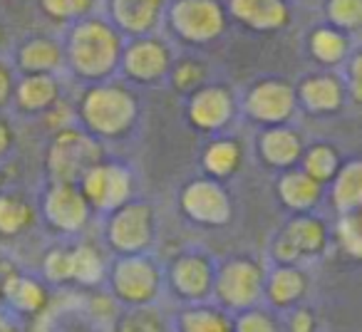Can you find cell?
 Here are the masks:
<instances>
[{"label":"cell","instance_id":"ba28073f","mask_svg":"<svg viewBox=\"0 0 362 332\" xmlns=\"http://www.w3.org/2000/svg\"><path fill=\"white\" fill-rule=\"evenodd\" d=\"M308 97H310V102H315L317 107H330V105H335V100H337V90H335V85L332 82H327V80H317V82H310L308 85Z\"/></svg>","mask_w":362,"mask_h":332},{"label":"cell","instance_id":"7c38bea8","mask_svg":"<svg viewBox=\"0 0 362 332\" xmlns=\"http://www.w3.org/2000/svg\"><path fill=\"white\" fill-rule=\"evenodd\" d=\"M332 169V154L327 149H315L310 156V172H315V177H327V172Z\"/></svg>","mask_w":362,"mask_h":332},{"label":"cell","instance_id":"8992f818","mask_svg":"<svg viewBox=\"0 0 362 332\" xmlns=\"http://www.w3.org/2000/svg\"><path fill=\"white\" fill-rule=\"evenodd\" d=\"M28 221V208L16 201H0V226L16 231Z\"/></svg>","mask_w":362,"mask_h":332},{"label":"cell","instance_id":"6da1fadb","mask_svg":"<svg viewBox=\"0 0 362 332\" xmlns=\"http://www.w3.org/2000/svg\"><path fill=\"white\" fill-rule=\"evenodd\" d=\"M77 57L82 67H102L112 57V37L102 28H87L77 40Z\"/></svg>","mask_w":362,"mask_h":332},{"label":"cell","instance_id":"8fae6325","mask_svg":"<svg viewBox=\"0 0 362 332\" xmlns=\"http://www.w3.org/2000/svg\"><path fill=\"white\" fill-rule=\"evenodd\" d=\"M233 161H236V149L228 144L216 146V149L211 151V156H209V164H211L216 172H228Z\"/></svg>","mask_w":362,"mask_h":332},{"label":"cell","instance_id":"9c48e42d","mask_svg":"<svg viewBox=\"0 0 362 332\" xmlns=\"http://www.w3.org/2000/svg\"><path fill=\"white\" fill-rule=\"evenodd\" d=\"M50 95H52V87L45 80H30L23 87V102H28V105H40Z\"/></svg>","mask_w":362,"mask_h":332},{"label":"cell","instance_id":"52a82bcc","mask_svg":"<svg viewBox=\"0 0 362 332\" xmlns=\"http://www.w3.org/2000/svg\"><path fill=\"white\" fill-rule=\"evenodd\" d=\"M236 8L246 18H253L258 23H261V13H263V23H268L266 16L276 13V3L273 0H236Z\"/></svg>","mask_w":362,"mask_h":332},{"label":"cell","instance_id":"2e32d148","mask_svg":"<svg viewBox=\"0 0 362 332\" xmlns=\"http://www.w3.org/2000/svg\"><path fill=\"white\" fill-rule=\"evenodd\" d=\"M6 87H8V80H6V75L0 72V97H3V92H6Z\"/></svg>","mask_w":362,"mask_h":332},{"label":"cell","instance_id":"9a60e30c","mask_svg":"<svg viewBox=\"0 0 362 332\" xmlns=\"http://www.w3.org/2000/svg\"><path fill=\"white\" fill-rule=\"evenodd\" d=\"M129 327H134L136 332H141V320L136 317V320H129ZM144 327H146V322H144Z\"/></svg>","mask_w":362,"mask_h":332},{"label":"cell","instance_id":"277c9868","mask_svg":"<svg viewBox=\"0 0 362 332\" xmlns=\"http://www.w3.org/2000/svg\"><path fill=\"white\" fill-rule=\"evenodd\" d=\"M161 52L156 50L154 45H144L139 47V50H134V55H132V67H134V72H139V75H146L151 77L154 72L161 70Z\"/></svg>","mask_w":362,"mask_h":332},{"label":"cell","instance_id":"7a4b0ae2","mask_svg":"<svg viewBox=\"0 0 362 332\" xmlns=\"http://www.w3.org/2000/svg\"><path fill=\"white\" fill-rule=\"evenodd\" d=\"M87 191L97 203H112L127 191V179L119 172H112V169L95 172L87 179Z\"/></svg>","mask_w":362,"mask_h":332},{"label":"cell","instance_id":"30bf717a","mask_svg":"<svg viewBox=\"0 0 362 332\" xmlns=\"http://www.w3.org/2000/svg\"><path fill=\"white\" fill-rule=\"evenodd\" d=\"M315 50L320 52V57H325V60H335L342 52V40L332 35V32H320L315 40Z\"/></svg>","mask_w":362,"mask_h":332},{"label":"cell","instance_id":"5bb4252c","mask_svg":"<svg viewBox=\"0 0 362 332\" xmlns=\"http://www.w3.org/2000/svg\"><path fill=\"white\" fill-rule=\"evenodd\" d=\"M335 13L340 16V20L355 23L357 20V13H360V3H357V0H337V3H335Z\"/></svg>","mask_w":362,"mask_h":332},{"label":"cell","instance_id":"4fadbf2b","mask_svg":"<svg viewBox=\"0 0 362 332\" xmlns=\"http://www.w3.org/2000/svg\"><path fill=\"white\" fill-rule=\"evenodd\" d=\"M192 332H226V322L214 315H204V320L192 322Z\"/></svg>","mask_w":362,"mask_h":332},{"label":"cell","instance_id":"e0dca14e","mask_svg":"<svg viewBox=\"0 0 362 332\" xmlns=\"http://www.w3.org/2000/svg\"><path fill=\"white\" fill-rule=\"evenodd\" d=\"M0 332H13V330H11V327H8V325H6V322L0 320Z\"/></svg>","mask_w":362,"mask_h":332},{"label":"cell","instance_id":"3957f363","mask_svg":"<svg viewBox=\"0 0 362 332\" xmlns=\"http://www.w3.org/2000/svg\"><path fill=\"white\" fill-rule=\"evenodd\" d=\"M288 105H291V97L283 87H266V90H258L256 95V109L266 117H281Z\"/></svg>","mask_w":362,"mask_h":332},{"label":"cell","instance_id":"5b68a950","mask_svg":"<svg viewBox=\"0 0 362 332\" xmlns=\"http://www.w3.org/2000/svg\"><path fill=\"white\" fill-rule=\"evenodd\" d=\"M197 114L202 117L206 124H211V121H218L221 117H226V100H223L218 92H206V95L199 100Z\"/></svg>","mask_w":362,"mask_h":332}]
</instances>
